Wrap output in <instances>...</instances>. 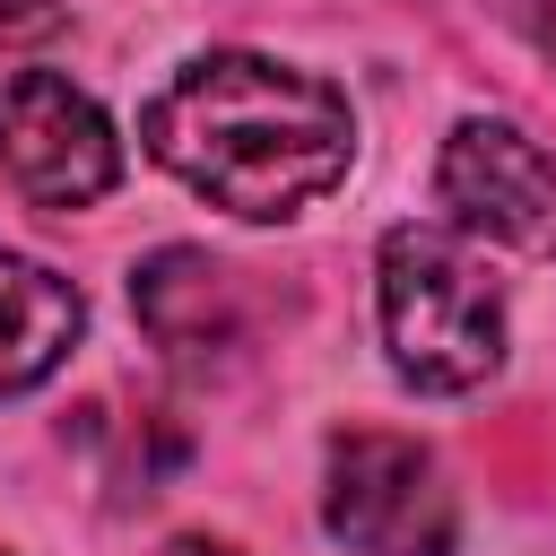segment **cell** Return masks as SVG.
<instances>
[{"label": "cell", "mask_w": 556, "mask_h": 556, "mask_svg": "<svg viewBox=\"0 0 556 556\" xmlns=\"http://www.w3.org/2000/svg\"><path fill=\"white\" fill-rule=\"evenodd\" d=\"M139 148L208 208L269 226L356 165V113L330 78L269 52H200L139 104Z\"/></svg>", "instance_id": "1"}, {"label": "cell", "mask_w": 556, "mask_h": 556, "mask_svg": "<svg viewBox=\"0 0 556 556\" xmlns=\"http://www.w3.org/2000/svg\"><path fill=\"white\" fill-rule=\"evenodd\" d=\"M391 374L417 391H478L504 365V287L460 226H391L374 252Z\"/></svg>", "instance_id": "2"}, {"label": "cell", "mask_w": 556, "mask_h": 556, "mask_svg": "<svg viewBox=\"0 0 556 556\" xmlns=\"http://www.w3.org/2000/svg\"><path fill=\"white\" fill-rule=\"evenodd\" d=\"M321 521L356 556H452V539H460V504L443 486V460L417 434H391V426L330 434Z\"/></svg>", "instance_id": "3"}, {"label": "cell", "mask_w": 556, "mask_h": 556, "mask_svg": "<svg viewBox=\"0 0 556 556\" xmlns=\"http://www.w3.org/2000/svg\"><path fill=\"white\" fill-rule=\"evenodd\" d=\"M0 182L26 208H96L122 182V130L61 70L0 78Z\"/></svg>", "instance_id": "4"}, {"label": "cell", "mask_w": 556, "mask_h": 556, "mask_svg": "<svg viewBox=\"0 0 556 556\" xmlns=\"http://www.w3.org/2000/svg\"><path fill=\"white\" fill-rule=\"evenodd\" d=\"M434 200L469 243L556 261V165L521 122H495V113L452 122V139L434 156Z\"/></svg>", "instance_id": "5"}, {"label": "cell", "mask_w": 556, "mask_h": 556, "mask_svg": "<svg viewBox=\"0 0 556 556\" xmlns=\"http://www.w3.org/2000/svg\"><path fill=\"white\" fill-rule=\"evenodd\" d=\"M130 304H139L148 339L165 348V365H182V374H208V365L235 348V330H243L226 269H217L208 252H191V243L148 252V261L130 269Z\"/></svg>", "instance_id": "6"}, {"label": "cell", "mask_w": 556, "mask_h": 556, "mask_svg": "<svg viewBox=\"0 0 556 556\" xmlns=\"http://www.w3.org/2000/svg\"><path fill=\"white\" fill-rule=\"evenodd\" d=\"M78 287L26 252H0V391H35L70 348H78Z\"/></svg>", "instance_id": "7"}, {"label": "cell", "mask_w": 556, "mask_h": 556, "mask_svg": "<svg viewBox=\"0 0 556 556\" xmlns=\"http://www.w3.org/2000/svg\"><path fill=\"white\" fill-rule=\"evenodd\" d=\"M70 26L61 0H0V52H26V43H52Z\"/></svg>", "instance_id": "8"}, {"label": "cell", "mask_w": 556, "mask_h": 556, "mask_svg": "<svg viewBox=\"0 0 556 556\" xmlns=\"http://www.w3.org/2000/svg\"><path fill=\"white\" fill-rule=\"evenodd\" d=\"M504 9H513V17H521V26H530L547 52H556V0H504Z\"/></svg>", "instance_id": "9"}, {"label": "cell", "mask_w": 556, "mask_h": 556, "mask_svg": "<svg viewBox=\"0 0 556 556\" xmlns=\"http://www.w3.org/2000/svg\"><path fill=\"white\" fill-rule=\"evenodd\" d=\"M165 556H243V547H226V539H174Z\"/></svg>", "instance_id": "10"}]
</instances>
